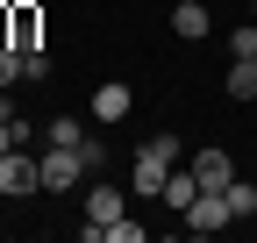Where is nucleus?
<instances>
[{
  "label": "nucleus",
  "mask_w": 257,
  "mask_h": 243,
  "mask_svg": "<svg viewBox=\"0 0 257 243\" xmlns=\"http://www.w3.org/2000/svg\"><path fill=\"white\" fill-rule=\"evenodd\" d=\"M172 165H179V136H172V129H157V136L136 150V172H128V186H136V193H165Z\"/></svg>",
  "instance_id": "1"
},
{
  "label": "nucleus",
  "mask_w": 257,
  "mask_h": 243,
  "mask_svg": "<svg viewBox=\"0 0 257 243\" xmlns=\"http://www.w3.org/2000/svg\"><path fill=\"white\" fill-rule=\"evenodd\" d=\"M114 222H121V186H107V179H100V186L86 193V229H79V236H86V243H107Z\"/></svg>",
  "instance_id": "2"
},
{
  "label": "nucleus",
  "mask_w": 257,
  "mask_h": 243,
  "mask_svg": "<svg viewBox=\"0 0 257 243\" xmlns=\"http://www.w3.org/2000/svg\"><path fill=\"white\" fill-rule=\"evenodd\" d=\"M79 179H86V158H79L72 143H50L43 150V193H72Z\"/></svg>",
  "instance_id": "3"
},
{
  "label": "nucleus",
  "mask_w": 257,
  "mask_h": 243,
  "mask_svg": "<svg viewBox=\"0 0 257 243\" xmlns=\"http://www.w3.org/2000/svg\"><path fill=\"white\" fill-rule=\"evenodd\" d=\"M43 186V158H29V143L0 158V193H36Z\"/></svg>",
  "instance_id": "4"
},
{
  "label": "nucleus",
  "mask_w": 257,
  "mask_h": 243,
  "mask_svg": "<svg viewBox=\"0 0 257 243\" xmlns=\"http://www.w3.org/2000/svg\"><path fill=\"white\" fill-rule=\"evenodd\" d=\"M193 179H200V193H229V179H236V158L207 143L200 158H193Z\"/></svg>",
  "instance_id": "5"
},
{
  "label": "nucleus",
  "mask_w": 257,
  "mask_h": 243,
  "mask_svg": "<svg viewBox=\"0 0 257 243\" xmlns=\"http://www.w3.org/2000/svg\"><path fill=\"white\" fill-rule=\"evenodd\" d=\"M236 215H229V193H200V200H193L186 207V229L193 236H214V229H229Z\"/></svg>",
  "instance_id": "6"
},
{
  "label": "nucleus",
  "mask_w": 257,
  "mask_h": 243,
  "mask_svg": "<svg viewBox=\"0 0 257 243\" xmlns=\"http://www.w3.org/2000/svg\"><path fill=\"white\" fill-rule=\"evenodd\" d=\"M207 29H214V22H207V8H200V0H179V8H172V36H186V43H200Z\"/></svg>",
  "instance_id": "7"
},
{
  "label": "nucleus",
  "mask_w": 257,
  "mask_h": 243,
  "mask_svg": "<svg viewBox=\"0 0 257 243\" xmlns=\"http://www.w3.org/2000/svg\"><path fill=\"white\" fill-rule=\"evenodd\" d=\"M128 107H136V93H128L121 79H114V86H100V93H93V122H121Z\"/></svg>",
  "instance_id": "8"
},
{
  "label": "nucleus",
  "mask_w": 257,
  "mask_h": 243,
  "mask_svg": "<svg viewBox=\"0 0 257 243\" xmlns=\"http://www.w3.org/2000/svg\"><path fill=\"white\" fill-rule=\"evenodd\" d=\"M193 200H200V179H193V165H186V172L172 165V179H165V207H179V215H186Z\"/></svg>",
  "instance_id": "9"
},
{
  "label": "nucleus",
  "mask_w": 257,
  "mask_h": 243,
  "mask_svg": "<svg viewBox=\"0 0 257 243\" xmlns=\"http://www.w3.org/2000/svg\"><path fill=\"white\" fill-rule=\"evenodd\" d=\"M229 100H257V57H236L229 65Z\"/></svg>",
  "instance_id": "10"
},
{
  "label": "nucleus",
  "mask_w": 257,
  "mask_h": 243,
  "mask_svg": "<svg viewBox=\"0 0 257 243\" xmlns=\"http://www.w3.org/2000/svg\"><path fill=\"white\" fill-rule=\"evenodd\" d=\"M229 215H236V222L257 215V186H250V179H229Z\"/></svg>",
  "instance_id": "11"
},
{
  "label": "nucleus",
  "mask_w": 257,
  "mask_h": 243,
  "mask_svg": "<svg viewBox=\"0 0 257 243\" xmlns=\"http://www.w3.org/2000/svg\"><path fill=\"white\" fill-rule=\"evenodd\" d=\"M15 50H36V8H15Z\"/></svg>",
  "instance_id": "12"
},
{
  "label": "nucleus",
  "mask_w": 257,
  "mask_h": 243,
  "mask_svg": "<svg viewBox=\"0 0 257 243\" xmlns=\"http://www.w3.org/2000/svg\"><path fill=\"white\" fill-rule=\"evenodd\" d=\"M50 143H72V150H79V143H86V122H72V114H57V122H50Z\"/></svg>",
  "instance_id": "13"
},
{
  "label": "nucleus",
  "mask_w": 257,
  "mask_h": 243,
  "mask_svg": "<svg viewBox=\"0 0 257 243\" xmlns=\"http://www.w3.org/2000/svg\"><path fill=\"white\" fill-rule=\"evenodd\" d=\"M229 57H257V22H243V29H229Z\"/></svg>",
  "instance_id": "14"
},
{
  "label": "nucleus",
  "mask_w": 257,
  "mask_h": 243,
  "mask_svg": "<svg viewBox=\"0 0 257 243\" xmlns=\"http://www.w3.org/2000/svg\"><path fill=\"white\" fill-rule=\"evenodd\" d=\"M79 158H86V172H100V165H107V143H100V136L86 129V143H79Z\"/></svg>",
  "instance_id": "15"
},
{
  "label": "nucleus",
  "mask_w": 257,
  "mask_h": 243,
  "mask_svg": "<svg viewBox=\"0 0 257 243\" xmlns=\"http://www.w3.org/2000/svg\"><path fill=\"white\" fill-rule=\"evenodd\" d=\"M15 79H22V50H15V43H0V86H15Z\"/></svg>",
  "instance_id": "16"
},
{
  "label": "nucleus",
  "mask_w": 257,
  "mask_h": 243,
  "mask_svg": "<svg viewBox=\"0 0 257 243\" xmlns=\"http://www.w3.org/2000/svg\"><path fill=\"white\" fill-rule=\"evenodd\" d=\"M22 79H50V50H22Z\"/></svg>",
  "instance_id": "17"
},
{
  "label": "nucleus",
  "mask_w": 257,
  "mask_h": 243,
  "mask_svg": "<svg viewBox=\"0 0 257 243\" xmlns=\"http://www.w3.org/2000/svg\"><path fill=\"white\" fill-rule=\"evenodd\" d=\"M107 243H143V222H128V215H121V222L107 229Z\"/></svg>",
  "instance_id": "18"
},
{
  "label": "nucleus",
  "mask_w": 257,
  "mask_h": 243,
  "mask_svg": "<svg viewBox=\"0 0 257 243\" xmlns=\"http://www.w3.org/2000/svg\"><path fill=\"white\" fill-rule=\"evenodd\" d=\"M250 22H257V0H250Z\"/></svg>",
  "instance_id": "19"
}]
</instances>
